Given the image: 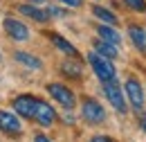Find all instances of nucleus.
Instances as JSON below:
<instances>
[{"label":"nucleus","instance_id":"nucleus-14","mask_svg":"<svg viewBox=\"0 0 146 142\" xmlns=\"http://www.w3.org/2000/svg\"><path fill=\"white\" fill-rule=\"evenodd\" d=\"M50 38H52V43H54L56 48L61 50L63 54H68V56H79V52H76V48L74 45H70L63 36H58V34H50Z\"/></svg>","mask_w":146,"mask_h":142},{"label":"nucleus","instance_id":"nucleus-1","mask_svg":"<svg viewBox=\"0 0 146 142\" xmlns=\"http://www.w3.org/2000/svg\"><path fill=\"white\" fill-rule=\"evenodd\" d=\"M88 63L92 66V70H94V74L99 77V81L104 84V81H112L115 79V66H112V61L110 59H106V56H101V54L97 52H90L88 54Z\"/></svg>","mask_w":146,"mask_h":142},{"label":"nucleus","instance_id":"nucleus-8","mask_svg":"<svg viewBox=\"0 0 146 142\" xmlns=\"http://www.w3.org/2000/svg\"><path fill=\"white\" fill-rule=\"evenodd\" d=\"M0 131L7 133V135H20L23 126H20L18 117L14 113H7V111H0Z\"/></svg>","mask_w":146,"mask_h":142},{"label":"nucleus","instance_id":"nucleus-11","mask_svg":"<svg viewBox=\"0 0 146 142\" xmlns=\"http://www.w3.org/2000/svg\"><path fill=\"white\" fill-rule=\"evenodd\" d=\"M128 36H130L133 45H135L139 52L146 54V29L137 27V25H130V27H128Z\"/></svg>","mask_w":146,"mask_h":142},{"label":"nucleus","instance_id":"nucleus-9","mask_svg":"<svg viewBox=\"0 0 146 142\" xmlns=\"http://www.w3.org/2000/svg\"><path fill=\"white\" fill-rule=\"evenodd\" d=\"M5 29H7V34L11 36L14 41H27V38H29L27 25L20 23V20H16V18H5Z\"/></svg>","mask_w":146,"mask_h":142},{"label":"nucleus","instance_id":"nucleus-7","mask_svg":"<svg viewBox=\"0 0 146 142\" xmlns=\"http://www.w3.org/2000/svg\"><path fill=\"white\" fill-rule=\"evenodd\" d=\"M34 120H36L40 126H50V124H54L56 113H54V108L50 106L47 102L38 99L36 102V111H34Z\"/></svg>","mask_w":146,"mask_h":142},{"label":"nucleus","instance_id":"nucleus-12","mask_svg":"<svg viewBox=\"0 0 146 142\" xmlns=\"http://www.w3.org/2000/svg\"><path fill=\"white\" fill-rule=\"evenodd\" d=\"M97 34H99V38L108 41V43L117 45V48H119V43H121V36H119V32L112 29V25H99V27H97Z\"/></svg>","mask_w":146,"mask_h":142},{"label":"nucleus","instance_id":"nucleus-22","mask_svg":"<svg viewBox=\"0 0 146 142\" xmlns=\"http://www.w3.org/2000/svg\"><path fill=\"white\" fill-rule=\"evenodd\" d=\"M142 129H144V131H146V117H144V120H142Z\"/></svg>","mask_w":146,"mask_h":142},{"label":"nucleus","instance_id":"nucleus-23","mask_svg":"<svg viewBox=\"0 0 146 142\" xmlns=\"http://www.w3.org/2000/svg\"><path fill=\"white\" fill-rule=\"evenodd\" d=\"M32 2H34V5H38V2H45V0H32Z\"/></svg>","mask_w":146,"mask_h":142},{"label":"nucleus","instance_id":"nucleus-4","mask_svg":"<svg viewBox=\"0 0 146 142\" xmlns=\"http://www.w3.org/2000/svg\"><path fill=\"white\" fill-rule=\"evenodd\" d=\"M47 92H50V95H52V97H54V99H56V102H58L63 108H68V111H70V108H74V104H76L72 90L65 88L63 84H50V86H47Z\"/></svg>","mask_w":146,"mask_h":142},{"label":"nucleus","instance_id":"nucleus-16","mask_svg":"<svg viewBox=\"0 0 146 142\" xmlns=\"http://www.w3.org/2000/svg\"><path fill=\"white\" fill-rule=\"evenodd\" d=\"M16 61L23 63V66H27V68H34V70H38L43 66L36 56H32V54H27V52H16Z\"/></svg>","mask_w":146,"mask_h":142},{"label":"nucleus","instance_id":"nucleus-10","mask_svg":"<svg viewBox=\"0 0 146 142\" xmlns=\"http://www.w3.org/2000/svg\"><path fill=\"white\" fill-rule=\"evenodd\" d=\"M18 11L25 14V16H29V18H34L36 23H47V20H50V11L38 9L34 5H18Z\"/></svg>","mask_w":146,"mask_h":142},{"label":"nucleus","instance_id":"nucleus-13","mask_svg":"<svg viewBox=\"0 0 146 142\" xmlns=\"http://www.w3.org/2000/svg\"><path fill=\"white\" fill-rule=\"evenodd\" d=\"M94 52L106 56V59H117L119 50H117V45H112V43H108V41L101 38V41H94Z\"/></svg>","mask_w":146,"mask_h":142},{"label":"nucleus","instance_id":"nucleus-18","mask_svg":"<svg viewBox=\"0 0 146 142\" xmlns=\"http://www.w3.org/2000/svg\"><path fill=\"white\" fill-rule=\"evenodd\" d=\"M124 5L130 7V9H135V11H146V0H124Z\"/></svg>","mask_w":146,"mask_h":142},{"label":"nucleus","instance_id":"nucleus-19","mask_svg":"<svg viewBox=\"0 0 146 142\" xmlns=\"http://www.w3.org/2000/svg\"><path fill=\"white\" fill-rule=\"evenodd\" d=\"M90 142H115L112 138H108V135H94Z\"/></svg>","mask_w":146,"mask_h":142},{"label":"nucleus","instance_id":"nucleus-5","mask_svg":"<svg viewBox=\"0 0 146 142\" xmlns=\"http://www.w3.org/2000/svg\"><path fill=\"white\" fill-rule=\"evenodd\" d=\"M126 95H128V99H130V104H133V108L137 113H142V108H144V90H142V84L137 79L130 77L126 81Z\"/></svg>","mask_w":146,"mask_h":142},{"label":"nucleus","instance_id":"nucleus-17","mask_svg":"<svg viewBox=\"0 0 146 142\" xmlns=\"http://www.w3.org/2000/svg\"><path fill=\"white\" fill-rule=\"evenodd\" d=\"M63 72H65V74H70L72 79H79V77H81V66L65 61V63H63Z\"/></svg>","mask_w":146,"mask_h":142},{"label":"nucleus","instance_id":"nucleus-21","mask_svg":"<svg viewBox=\"0 0 146 142\" xmlns=\"http://www.w3.org/2000/svg\"><path fill=\"white\" fill-rule=\"evenodd\" d=\"M34 142H52V140H50V138H45V135H36Z\"/></svg>","mask_w":146,"mask_h":142},{"label":"nucleus","instance_id":"nucleus-20","mask_svg":"<svg viewBox=\"0 0 146 142\" xmlns=\"http://www.w3.org/2000/svg\"><path fill=\"white\" fill-rule=\"evenodd\" d=\"M61 2H63V5H68V7H81V5H83L81 0H61Z\"/></svg>","mask_w":146,"mask_h":142},{"label":"nucleus","instance_id":"nucleus-2","mask_svg":"<svg viewBox=\"0 0 146 142\" xmlns=\"http://www.w3.org/2000/svg\"><path fill=\"white\" fill-rule=\"evenodd\" d=\"M81 115H83V120L90 122V124H101V122L106 120L104 106H101L97 99H92V97H86V99H83V104H81Z\"/></svg>","mask_w":146,"mask_h":142},{"label":"nucleus","instance_id":"nucleus-3","mask_svg":"<svg viewBox=\"0 0 146 142\" xmlns=\"http://www.w3.org/2000/svg\"><path fill=\"white\" fill-rule=\"evenodd\" d=\"M104 92H106V97H108V102L112 106L117 108V113H126V99H124V92L119 88V84L112 79V81H104Z\"/></svg>","mask_w":146,"mask_h":142},{"label":"nucleus","instance_id":"nucleus-15","mask_svg":"<svg viewBox=\"0 0 146 142\" xmlns=\"http://www.w3.org/2000/svg\"><path fill=\"white\" fill-rule=\"evenodd\" d=\"M92 14H94V16L99 18V20H104L106 25H112V27L117 25V16H115L112 11H108V9L99 7V5H97V7H92Z\"/></svg>","mask_w":146,"mask_h":142},{"label":"nucleus","instance_id":"nucleus-6","mask_svg":"<svg viewBox=\"0 0 146 142\" xmlns=\"http://www.w3.org/2000/svg\"><path fill=\"white\" fill-rule=\"evenodd\" d=\"M36 97H32V95H18L16 99H14V111L20 113L23 117H27V120H34V111H36Z\"/></svg>","mask_w":146,"mask_h":142}]
</instances>
